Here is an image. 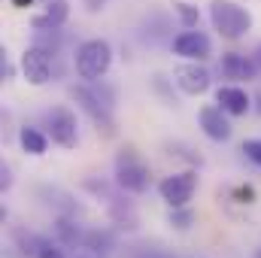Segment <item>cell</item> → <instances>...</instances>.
<instances>
[{
    "label": "cell",
    "mask_w": 261,
    "mask_h": 258,
    "mask_svg": "<svg viewBox=\"0 0 261 258\" xmlns=\"http://www.w3.org/2000/svg\"><path fill=\"white\" fill-rule=\"evenodd\" d=\"M243 152H246V158H249L255 167H261V140H246V143H243Z\"/></svg>",
    "instance_id": "ac0fdd59"
},
{
    "label": "cell",
    "mask_w": 261,
    "mask_h": 258,
    "mask_svg": "<svg viewBox=\"0 0 261 258\" xmlns=\"http://www.w3.org/2000/svg\"><path fill=\"white\" fill-rule=\"evenodd\" d=\"M222 76L225 79H234V82H243V79H255V73H258V64H255V58H246V55H240V52H228V55H222Z\"/></svg>",
    "instance_id": "7c38bea8"
},
{
    "label": "cell",
    "mask_w": 261,
    "mask_h": 258,
    "mask_svg": "<svg viewBox=\"0 0 261 258\" xmlns=\"http://www.w3.org/2000/svg\"><path fill=\"white\" fill-rule=\"evenodd\" d=\"M76 76L85 79V82H97L100 76H107V70L113 64V49L107 40H85L79 49H76Z\"/></svg>",
    "instance_id": "7a4b0ae2"
},
{
    "label": "cell",
    "mask_w": 261,
    "mask_h": 258,
    "mask_svg": "<svg viewBox=\"0 0 261 258\" xmlns=\"http://www.w3.org/2000/svg\"><path fill=\"white\" fill-rule=\"evenodd\" d=\"M192 222H195V213H192V210H186V207H176V210L170 213V225H173V228H179V231H186Z\"/></svg>",
    "instance_id": "2e32d148"
},
{
    "label": "cell",
    "mask_w": 261,
    "mask_h": 258,
    "mask_svg": "<svg viewBox=\"0 0 261 258\" xmlns=\"http://www.w3.org/2000/svg\"><path fill=\"white\" fill-rule=\"evenodd\" d=\"M34 258H64V252H61L52 240H40V243H37V252H34Z\"/></svg>",
    "instance_id": "e0dca14e"
},
{
    "label": "cell",
    "mask_w": 261,
    "mask_h": 258,
    "mask_svg": "<svg viewBox=\"0 0 261 258\" xmlns=\"http://www.w3.org/2000/svg\"><path fill=\"white\" fill-rule=\"evenodd\" d=\"M252 58H255V64H258V70H261V46L255 49V55H252Z\"/></svg>",
    "instance_id": "ffe728a7"
},
{
    "label": "cell",
    "mask_w": 261,
    "mask_h": 258,
    "mask_svg": "<svg viewBox=\"0 0 261 258\" xmlns=\"http://www.w3.org/2000/svg\"><path fill=\"white\" fill-rule=\"evenodd\" d=\"M197 122H200V131L210 137V140H228L231 137V122H228V113L216 104V107H203L197 113Z\"/></svg>",
    "instance_id": "30bf717a"
},
{
    "label": "cell",
    "mask_w": 261,
    "mask_h": 258,
    "mask_svg": "<svg viewBox=\"0 0 261 258\" xmlns=\"http://www.w3.org/2000/svg\"><path fill=\"white\" fill-rule=\"evenodd\" d=\"M49 134H52V143H58L61 149H76L79 146L76 113L67 110V107H55L49 113Z\"/></svg>",
    "instance_id": "8992f818"
},
{
    "label": "cell",
    "mask_w": 261,
    "mask_h": 258,
    "mask_svg": "<svg viewBox=\"0 0 261 258\" xmlns=\"http://www.w3.org/2000/svg\"><path fill=\"white\" fill-rule=\"evenodd\" d=\"M18 143H21V149L28 152V155H46V149H49V140H46V134L37 128H24L18 131Z\"/></svg>",
    "instance_id": "5bb4252c"
},
{
    "label": "cell",
    "mask_w": 261,
    "mask_h": 258,
    "mask_svg": "<svg viewBox=\"0 0 261 258\" xmlns=\"http://www.w3.org/2000/svg\"><path fill=\"white\" fill-rule=\"evenodd\" d=\"M64 18H67V0H49L46 3V12L34 18V28L37 31H49V28L55 31V28L64 24Z\"/></svg>",
    "instance_id": "4fadbf2b"
},
{
    "label": "cell",
    "mask_w": 261,
    "mask_h": 258,
    "mask_svg": "<svg viewBox=\"0 0 261 258\" xmlns=\"http://www.w3.org/2000/svg\"><path fill=\"white\" fill-rule=\"evenodd\" d=\"M195 192H197V173L195 170L170 173V176H164L161 186H158L161 200H164L170 210H176V207H189V200L195 197Z\"/></svg>",
    "instance_id": "3957f363"
},
{
    "label": "cell",
    "mask_w": 261,
    "mask_h": 258,
    "mask_svg": "<svg viewBox=\"0 0 261 258\" xmlns=\"http://www.w3.org/2000/svg\"><path fill=\"white\" fill-rule=\"evenodd\" d=\"M116 183L130 194H143L149 189V167L130 149L125 155H119V161H116Z\"/></svg>",
    "instance_id": "277c9868"
},
{
    "label": "cell",
    "mask_w": 261,
    "mask_h": 258,
    "mask_svg": "<svg viewBox=\"0 0 261 258\" xmlns=\"http://www.w3.org/2000/svg\"><path fill=\"white\" fill-rule=\"evenodd\" d=\"M173 12L179 15V21H182V28L186 31H192V28H197V21H200V12H197V6H192V3H173Z\"/></svg>",
    "instance_id": "9a60e30c"
},
{
    "label": "cell",
    "mask_w": 261,
    "mask_h": 258,
    "mask_svg": "<svg viewBox=\"0 0 261 258\" xmlns=\"http://www.w3.org/2000/svg\"><path fill=\"white\" fill-rule=\"evenodd\" d=\"M216 104H219L228 116H246L249 107H252L246 88H240V85H222V88L216 91Z\"/></svg>",
    "instance_id": "8fae6325"
},
{
    "label": "cell",
    "mask_w": 261,
    "mask_h": 258,
    "mask_svg": "<svg viewBox=\"0 0 261 258\" xmlns=\"http://www.w3.org/2000/svg\"><path fill=\"white\" fill-rule=\"evenodd\" d=\"M173 79H176V85H179V91H186V94H203L206 88H210V82H213V76H210V70L203 64H197V61H186V64L176 67V73H173Z\"/></svg>",
    "instance_id": "9c48e42d"
},
{
    "label": "cell",
    "mask_w": 261,
    "mask_h": 258,
    "mask_svg": "<svg viewBox=\"0 0 261 258\" xmlns=\"http://www.w3.org/2000/svg\"><path fill=\"white\" fill-rule=\"evenodd\" d=\"M73 97H76V104L88 113V119L97 125V131H103V134H116V119H113V104H103L94 91H88V88H73Z\"/></svg>",
    "instance_id": "5b68a950"
},
{
    "label": "cell",
    "mask_w": 261,
    "mask_h": 258,
    "mask_svg": "<svg viewBox=\"0 0 261 258\" xmlns=\"http://www.w3.org/2000/svg\"><path fill=\"white\" fill-rule=\"evenodd\" d=\"M173 52L179 58H186V61H206L213 55V43H210V37L203 31L192 28V31H182L173 40Z\"/></svg>",
    "instance_id": "ba28073f"
},
{
    "label": "cell",
    "mask_w": 261,
    "mask_h": 258,
    "mask_svg": "<svg viewBox=\"0 0 261 258\" xmlns=\"http://www.w3.org/2000/svg\"><path fill=\"white\" fill-rule=\"evenodd\" d=\"M12 3H15V6H18V9H24V6H31V3H34V0H12Z\"/></svg>",
    "instance_id": "d6986e66"
},
{
    "label": "cell",
    "mask_w": 261,
    "mask_h": 258,
    "mask_svg": "<svg viewBox=\"0 0 261 258\" xmlns=\"http://www.w3.org/2000/svg\"><path fill=\"white\" fill-rule=\"evenodd\" d=\"M210 21L219 31V37H225V40H240L252 28L249 9L234 3V0H213L210 3Z\"/></svg>",
    "instance_id": "6da1fadb"
},
{
    "label": "cell",
    "mask_w": 261,
    "mask_h": 258,
    "mask_svg": "<svg viewBox=\"0 0 261 258\" xmlns=\"http://www.w3.org/2000/svg\"><path fill=\"white\" fill-rule=\"evenodd\" d=\"M21 73L31 85H46L52 79V52L43 46H31L21 55Z\"/></svg>",
    "instance_id": "52a82bcc"
}]
</instances>
